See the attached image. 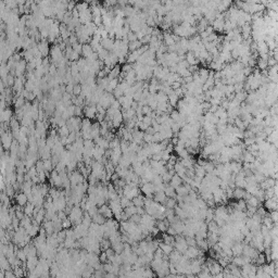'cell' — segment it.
<instances>
[{
	"instance_id": "obj_1",
	"label": "cell",
	"mask_w": 278,
	"mask_h": 278,
	"mask_svg": "<svg viewBox=\"0 0 278 278\" xmlns=\"http://www.w3.org/2000/svg\"><path fill=\"white\" fill-rule=\"evenodd\" d=\"M82 122L83 119L78 116H72L66 121V126L69 127L70 131H82Z\"/></svg>"
},
{
	"instance_id": "obj_2",
	"label": "cell",
	"mask_w": 278,
	"mask_h": 278,
	"mask_svg": "<svg viewBox=\"0 0 278 278\" xmlns=\"http://www.w3.org/2000/svg\"><path fill=\"white\" fill-rule=\"evenodd\" d=\"M49 55H50V60L52 61L53 64H57L64 57V53L58 45H53L52 48L50 49V54Z\"/></svg>"
},
{
	"instance_id": "obj_3",
	"label": "cell",
	"mask_w": 278,
	"mask_h": 278,
	"mask_svg": "<svg viewBox=\"0 0 278 278\" xmlns=\"http://www.w3.org/2000/svg\"><path fill=\"white\" fill-rule=\"evenodd\" d=\"M13 141L14 137L11 131H6V133L1 134V143H2V147L6 151H10V148H11Z\"/></svg>"
},
{
	"instance_id": "obj_4",
	"label": "cell",
	"mask_w": 278,
	"mask_h": 278,
	"mask_svg": "<svg viewBox=\"0 0 278 278\" xmlns=\"http://www.w3.org/2000/svg\"><path fill=\"white\" fill-rule=\"evenodd\" d=\"M97 113H98V110H97V106L95 104H89V106H85L84 107V116L86 119H96Z\"/></svg>"
},
{
	"instance_id": "obj_5",
	"label": "cell",
	"mask_w": 278,
	"mask_h": 278,
	"mask_svg": "<svg viewBox=\"0 0 278 278\" xmlns=\"http://www.w3.org/2000/svg\"><path fill=\"white\" fill-rule=\"evenodd\" d=\"M12 119H13V111L10 108H7L6 110L1 111V114H0L1 123H10Z\"/></svg>"
},
{
	"instance_id": "obj_6",
	"label": "cell",
	"mask_w": 278,
	"mask_h": 278,
	"mask_svg": "<svg viewBox=\"0 0 278 278\" xmlns=\"http://www.w3.org/2000/svg\"><path fill=\"white\" fill-rule=\"evenodd\" d=\"M38 49L44 58H48V55L50 54L51 48H49L48 40H42L40 42H38Z\"/></svg>"
},
{
	"instance_id": "obj_7",
	"label": "cell",
	"mask_w": 278,
	"mask_h": 278,
	"mask_svg": "<svg viewBox=\"0 0 278 278\" xmlns=\"http://www.w3.org/2000/svg\"><path fill=\"white\" fill-rule=\"evenodd\" d=\"M123 122H124V116H123V112L122 111H119L116 114L114 115L112 120V126L113 128H120L122 126Z\"/></svg>"
},
{
	"instance_id": "obj_8",
	"label": "cell",
	"mask_w": 278,
	"mask_h": 278,
	"mask_svg": "<svg viewBox=\"0 0 278 278\" xmlns=\"http://www.w3.org/2000/svg\"><path fill=\"white\" fill-rule=\"evenodd\" d=\"M141 191L145 193L147 197H152L153 192H155L154 190V185L151 184V183H145V184L141 186Z\"/></svg>"
},
{
	"instance_id": "obj_9",
	"label": "cell",
	"mask_w": 278,
	"mask_h": 278,
	"mask_svg": "<svg viewBox=\"0 0 278 278\" xmlns=\"http://www.w3.org/2000/svg\"><path fill=\"white\" fill-rule=\"evenodd\" d=\"M94 141H95V143H96V146L102 148V149H104V150L110 149V141H108L106 138H103L102 136H100V137H98L97 139H95Z\"/></svg>"
},
{
	"instance_id": "obj_10",
	"label": "cell",
	"mask_w": 278,
	"mask_h": 278,
	"mask_svg": "<svg viewBox=\"0 0 278 278\" xmlns=\"http://www.w3.org/2000/svg\"><path fill=\"white\" fill-rule=\"evenodd\" d=\"M26 102L27 101H26V99L24 98V97L20 96V95H15V96H14L13 103H14V108H15V110L16 109H22Z\"/></svg>"
},
{
	"instance_id": "obj_11",
	"label": "cell",
	"mask_w": 278,
	"mask_h": 278,
	"mask_svg": "<svg viewBox=\"0 0 278 278\" xmlns=\"http://www.w3.org/2000/svg\"><path fill=\"white\" fill-rule=\"evenodd\" d=\"M114 42H115V39H111V38H104L101 40V46L103 49H106V50L108 51H112L113 48H114Z\"/></svg>"
},
{
	"instance_id": "obj_12",
	"label": "cell",
	"mask_w": 278,
	"mask_h": 278,
	"mask_svg": "<svg viewBox=\"0 0 278 278\" xmlns=\"http://www.w3.org/2000/svg\"><path fill=\"white\" fill-rule=\"evenodd\" d=\"M71 35H72V33L69 30L67 26L65 25V24L61 23L60 24V36H61V38L63 39V42H64V40H67V39H70Z\"/></svg>"
},
{
	"instance_id": "obj_13",
	"label": "cell",
	"mask_w": 278,
	"mask_h": 278,
	"mask_svg": "<svg viewBox=\"0 0 278 278\" xmlns=\"http://www.w3.org/2000/svg\"><path fill=\"white\" fill-rule=\"evenodd\" d=\"M121 73H122V71H121V66L117 64V65H115L112 70H111L110 74L108 75V78L110 79V81H112V79H116V78L120 77Z\"/></svg>"
},
{
	"instance_id": "obj_14",
	"label": "cell",
	"mask_w": 278,
	"mask_h": 278,
	"mask_svg": "<svg viewBox=\"0 0 278 278\" xmlns=\"http://www.w3.org/2000/svg\"><path fill=\"white\" fill-rule=\"evenodd\" d=\"M16 203L20 207H24L28 203V197L24 192H20L16 195Z\"/></svg>"
},
{
	"instance_id": "obj_15",
	"label": "cell",
	"mask_w": 278,
	"mask_h": 278,
	"mask_svg": "<svg viewBox=\"0 0 278 278\" xmlns=\"http://www.w3.org/2000/svg\"><path fill=\"white\" fill-rule=\"evenodd\" d=\"M186 61L188 62L189 65H191V66H197L198 62H199V60L197 59L195 53L191 52V51H189V52L186 54Z\"/></svg>"
},
{
	"instance_id": "obj_16",
	"label": "cell",
	"mask_w": 278,
	"mask_h": 278,
	"mask_svg": "<svg viewBox=\"0 0 278 278\" xmlns=\"http://www.w3.org/2000/svg\"><path fill=\"white\" fill-rule=\"evenodd\" d=\"M167 97H168V102H170L171 106L172 107L177 106V103L179 101V96L176 94L175 90H173L172 92H170V94L167 95Z\"/></svg>"
},
{
	"instance_id": "obj_17",
	"label": "cell",
	"mask_w": 278,
	"mask_h": 278,
	"mask_svg": "<svg viewBox=\"0 0 278 278\" xmlns=\"http://www.w3.org/2000/svg\"><path fill=\"white\" fill-rule=\"evenodd\" d=\"M100 128H101V126H100V123H94L92 124V127H91V137H92V140H95V139H97L98 137H100Z\"/></svg>"
},
{
	"instance_id": "obj_18",
	"label": "cell",
	"mask_w": 278,
	"mask_h": 278,
	"mask_svg": "<svg viewBox=\"0 0 278 278\" xmlns=\"http://www.w3.org/2000/svg\"><path fill=\"white\" fill-rule=\"evenodd\" d=\"M99 213L102 214V215L104 216L106 218H109V220H111V217L113 216V212L112 210L110 209L109 207H107V205H102L100 209H99Z\"/></svg>"
},
{
	"instance_id": "obj_19",
	"label": "cell",
	"mask_w": 278,
	"mask_h": 278,
	"mask_svg": "<svg viewBox=\"0 0 278 278\" xmlns=\"http://www.w3.org/2000/svg\"><path fill=\"white\" fill-rule=\"evenodd\" d=\"M94 52H95L94 49L91 48V46H90L89 44L83 45V50H82V54H83V58L87 59V58H89Z\"/></svg>"
},
{
	"instance_id": "obj_20",
	"label": "cell",
	"mask_w": 278,
	"mask_h": 278,
	"mask_svg": "<svg viewBox=\"0 0 278 278\" xmlns=\"http://www.w3.org/2000/svg\"><path fill=\"white\" fill-rule=\"evenodd\" d=\"M109 83H110V79H109L108 77L98 78V79H97V85H98V87H99V88H101V89H103L104 91H106L107 88H108Z\"/></svg>"
},
{
	"instance_id": "obj_21",
	"label": "cell",
	"mask_w": 278,
	"mask_h": 278,
	"mask_svg": "<svg viewBox=\"0 0 278 278\" xmlns=\"http://www.w3.org/2000/svg\"><path fill=\"white\" fill-rule=\"evenodd\" d=\"M92 222L95 224H98V225H103V224H106V217L98 212V213L92 216Z\"/></svg>"
},
{
	"instance_id": "obj_22",
	"label": "cell",
	"mask_w": 278,
	"mask_h": 278,
	"mask_svg": "<svg viewBox=\"0 0 278 278\" xmlns=\"http://www.w3.org/2000/svg\"><path fill=\"white\" fill-rule=\"evenodd\" d=\"M163 38H164V44L166 45V47H170L172 46V45H175L176 42H175V39H174V36L171 34H168V33H165V34H163Z\"/></svg>"
},
{
	"instance_id": "obj_23",
	"label": "cell",
	"mask_w": 278,
	"mask_h": 278,
	"mask_svg": "<svg viewBox=\"0 0 278 278\" xmlns=\"http://www.w3.org/2000/svg\"><path fill=\"white\" fill-rule=\"evenodd\" d=\"M70 134H71V131H70L69 127H67L66 125L60 127V128H58V135L60 136V138H67Z\"/></svg>"
},
{
	"instance_id": "obj_24",
	"label": "cell",
	"mask_w": 278,
	"mask_h": 278,
	"mask_svg": "<svg viewBox=\"0 0 278 278\" xmlns=\"http://www.w3.org/2000/svg\"><path fill=\"white\" fill-rule=\"evenodd\" d=\"M166 195L164 191H161V192H156L155 195H154V201L159 203H165L166 202Z\"/></svg>"
},
{
	"instance_id": "obj_25",
	"label": "cell",
	"mask_w": 278,
	"mask_h": 278,
	"mask_svg": "<svg viewBox=\"0 0 278 278\" xmlns=\"http://www.w3.org/2000/svg\"><path fill=\"white\" fill-rule=\"evenodd\" d=\"M92 127V123L89 119H83V122H82V131H91Z\"/></svg>"
},
{
	"instance_id": "obj_26",
	"label": "cell",
	"mask_w": 278,
	"mask_h": 278,
	"mask_svg": "<svg viewBox=\"0 0 278 278\" xmlns=\"http://www.w3.org/2000/svg\"><path fill=\"white\" fill-rule=\"evenodd\" d=\"M119 85H120V81H119L117 78H116V79H112V81H110V83H109V86H108V88H107L106 91L107 92H110V94H113L114 89Z\"/></svg>"
},
{
	"instance_id": "obj_27",
	"label": "cell",
	"mask_w": 278,
	"mask_h": 278,
	"mask_svg": "<svg viewBox=\"0 0 278 278\" xmlns=\"http://www.w3.org/2000/svg\"><path fill=\"white\" fill-rule=\"evenodd\" d=\"M171 186L174 187L175 189H177L179 186H182V178H180V176H178V175H174V176L172 177V179H171Z\"/></svg>"
},
{
	"instance_id": "obj_28",
	"label": "cell",
	"mask_w": 278,
	"mask_h": 278,
	"mask_svg": "<svg viewBox=\"0 0 278 278\" xmlns=\"http://www.w3.org/2000/svg\"><path fill=\"white\" fill-rule=\"evenodd\" d=\"M33 123H35V122L33 121L32 116H30V114H28V115H24V117L21 120V126L30 127V125L33 124Z\"/></svg>"
},
{
	"instance_id": "obj_29",
	"label": "cell",
	"mask_w": 278,
	"mask_h": 278,
	"mask_svg": "<svg viewBox=\"0 0 278 278\" xmlns=\"http://www.w3.org/2000/svg\"><path fill=\"white\" fill-rule=\"evenodd\" d=\"M35 204L32 202H28L27 204L25 205V209H24V213L26 214L27 216H30V215H34V212H35Z\"/></svg>"
},
{
	"instance_id": "obj_30",
	"label": "cell",
	"mask_w": 278,
	"mask_h": 278,
	"mask_svg": "<svg viewBox=\"0 0 278 278\" xmlns=\"http://www.w3.org/2000/svg\"><path fill=\"white\" fill-rule=\"evenodd\" d=\"M145 200L146 199H143L141 195H138V197H136L133 199V204L135 205L136 207H143V205H145Z\"/></svg>"
},
{
	"instance_id": "obj_31",
	"label": "cell",
	"mask_w": 278,
	"mask_h": 278,
	"mask_svg": "<svg viewBox=\"0 0 278 278\" xmlns=\"http://www.w3.org/2000/svg\"><path fill=\"white\" fill-rule=\"evenodd\" d=\"M143 46V44H141L140 40H135V42H131L128 44V49L131 52H133V51H136L138 50V49L140 48V47Z\"/></svg>"
},
{
	"instance_id": "obj_32",
	"label": "cell",
	"mask_w": 278,
	"mask_h": 278,
	"mask_svg": "<svg viewBox=\"0 0 278 278\" xmlns=\"http://www.w3.org/2000/svg\"><path fill=\"white\" fill-rule=\"evenodd\" d=\"M22 57H23V59L26 61V62H30V61L33 60V59H35L34 54L32 53V51L28 49V50H24L23 52H22Z\"/></svg>"
},
{
	"instance_id": "obj_33",
	"label": "cell",
	"mask_w": 278,
	"mask_h": 278,
	"mask_svg": "<svg viewBox=\"0 0 278 278\" xmlns=\"http://www.w3.org/2000/svg\"><path fill=\"white\" fill-rule=\"evenodd\" d=\"M97 53H98V55H99V60L104 61L107 58H108V55H109V53H110V51L106 50V49H103L101 47V48H100L98 51H97Z\"/></svg>"
},
{
	"instance_id": "obj_34",
	"label": "cell",
	"mask_w": 278,
	"mask_h": 278,
	"mask_svg": "<svg viewBox=\"0 0 278 278\" xmlns=\"http://www.w3.org/2000/svg\"><path fill=\"white\" fill-rule=\"evenodd\" d=\"M36 88V81H30V79H27L25 83V89L27 90L28 92H33Z\"/></svg>"
},
{
	"instance_id": "obj_35",
	"label": "cell",
	"mask_w": 278,
	"mask_h": 278,
	"mask_svg": "<svg viewBox=\"0 0 278 278\" xmlns=\"http://www.w3.org/2000/svg\"><path fill=\"white\" fill-rule=\"evenodd\" d=\"M164 192H165L166 197L173 198L175 195V188H174V187L171 186V185H170V186H166L165 189H164Z\"/></svg>"
},
{
	"instance_id": "obj_36",
	"label": "cell",
	"mask_w": 278,
	"mask_h": 278,
	"mask_svg": "<svg viewBox=\"0 0 278 278\" xmlns=\"http://www.w3.org/2000/svg\"><path fill=\"white\" fill-rule=\"evenodd\" d=\"M113 96L115 97V99H116V100H119L121 97L124 96V91H123L122 88H121L120 86H117V87L114 89V91H113Z\"/></svg>"
},
{
	"instance_id": "obj_37",
	"label": "cell",
	"mask_w": 278,
	"mask_h": 278,
	"mask_svg": "<svg viewBox=\"0 0 278 278\" xmlns=\"http://www.w3.org/2000/svg\"><path fill=\"white\" fill-rule=\"evenodd\" d=\"M72 20H73V15H72V12L67 11L66 13H65L64 18H63L62 23H63V24H65V25H69V24L72 22Z\"/></svg>"
},
{
	"instance_id": "obj_38",
	"label": "cell",
	"mask_w": 278,
	"mask_h": 278,
	"mask_svg": "<svg viewBox=\"0 0 278 278\" xmlns=\"http://www.w3.org/2000/svg\"><path fill=\"white\" fill-rule=\"evenodd\" d=\"M44 166H45V172H51L54 165H53L52 161H51V159H50V160L44 161Z\"/></svg>"
},
{
	"instance_id": "obj_39",
	"label": "cell",
	"mask_w": 278,
	"mask_h": 278,
	"mask_svg": "<svg viewBox=\"0 0 278 278\" xmlns=\"http://www.w3.org/2000/svg\"><path fill=\"white\" fill-rule=\"evenodd\" d=\"M131 203H133V202H131V200H129V199H127L126 197H122V198H121V205H122V207H124V209H126V207H131Z\"/></svg>"
},
{
	"instance_id": "obj_40",
	"label": "cell",
	"mask_w": 278,
	"mask_h": 278,
	"mask_svg": "<svg viewBox=\"0 0 278 278\" xmlns=\"http://www.w3.org/2000/svg\"><path fill=\"white\" fill-rule=\"evenodd\" d=\"M234 197L237 198V199H241V198L244 197V191L242 190L241 188H238L234 191Z\"/></svg>"
},
{
	"instance_id": "obj_41",
	"label": "cell",
	"mask_w": 278,
	"mask_h": 278,
	"mask_svg": "<svg viewBox=\"0 0 278 278\" xmlns=\"http://www.w3.org/2000/svg\"><path fill=\"white\" fill-rule=\"evenodd\" d=\"M79 95H82V85L81 84H75L74 85L73 96H79Z\"/></svg>"
},
{
	"instance_id": "obj_42",
	"label": "cell",
	"mask_w": 278,
	"mask_h": 278,
	"mask_svg": "<svg viewBox=\"0 0 278 278\" xmlns=\"http://www.w3.org/2000/svg\"><path fill=\"white\" fill-rule=\"evenodd\" d=\"M72 48H73V50L75 51V52H77V53H79V54H81L82 50H83V45H82L81 42H76L75 45H73V46H72Z\"/></svg>"
},
{
	"instance_id": "obj_43",
	"label": "cell",
	"mask_w": 278,
	"mask_h": 278,
	"mask_svg": "<svg viewBox=\"0 0 278 278\" xmlns=\"http://www.w3.org/2000/svg\"><path fill=\"white\" fill-rule=\"evenodd\" d=\"M133 70V64H129V63H125L122 66V72L124 74H127L128 72H131Z\"/></svg>"
},
{
	"instance_id": "obj_44",
	"label": "cell",
	"mask_w": 278,
	"mask_h": 278,
	"mask_svg": "<svg viewBox=\"0 0 278 278\" xmlns=\"http://www.w3.org/2000/svg\"><path fill=\"white\" fill-rule=\"evenodd\" d=\"M54 145H55V139L53 137H51V136H48V137H47V146L52 149V148L54 147Z\"/></svg>"
},
{
	"instance_id": "obj_45",
	"label": "cell",
	"mask_w": 278,
	"mask_h": 278,
	"mask_svg": "<svg viewBox=\"0 0 278 278\" xmlns=\"http://www.w3.org/2000/svg\"><path fill=\"white\" fill-rule=\"evenodd\" d=\"M156 228H158L159 230H161V232H165V230L167 229V226H166V224H165V221H160L159 222Z\"/></svg>"
},
{
	"instance_id": "obj_46",
	"label": "cell",
	"mask_w": 278,
	"mask_h": 278,
	"mask_svg": "<svg viewBox=\"0 0 278 278\" xmlns=\"http://www.w3.org/2000/svg\"><path fill=\"white\" fill-rule=\"evenodd\" d=\"M165 205H166V207H167V209H171V210L174 209V207H175V200L173 199V198H170V199H167V200H166Z\"/></svg>"
},
{
	"instance_id": "obj_47",
	"label": "cell",
	"mask_w": 278,
	"mask_h": 278,
	"mask_svg": "<svg viewBox=\"0 0 278 278\" xmlns=\"http://www.w3.org/2000/svg\"><path fill=\"white\" fill-rule=\"evenodd\" d=\"M84 115V109L83 107H76L75 106V116L82 117Z\"/></svg>"
},
{
	"instance_id": "obj_48",
	"label": "cell",
	"mask_w": 278,
	"mask_h": 278,
	"mask_svg": "<svg viewBox=\"0 0 278 278\" xmlns=\"http://www.w3.org/2000/svg\"><path fill=\"white\" fill-rule=\"evenodd\" d=\"M161 249H162V251H164V252H165V253L172 252V246H171V244H161Z\"/></svg>"
},
{
	"instance_id": "obj_49",
	"label": "cell",
	"mask_w": 278,
	"mask_h": 278,
	"mask_svg": "<svg viewBox=\"0 0 278 278\" xmlns=\"http://www.w3.org/2000/svg\"><path fill=\"white\" fill-rule=\"evenodd\" d=\"M143 122L146 123L147 125H149V126H152V122H153V119H152L151 116H148V115H145L143 119Z\"/></svg>"
},
{
	"instance_id": "obj_50",
	"label": "cell",
	"mask_w": 278,
	"mask_h": 278,
	"mask_svg": "<svg viewBox=\"0 0 278 278\" xmlns=\"http://www.w3.org/2000/svg\"><path fill=\"white\" fill-rule=\"evenodd\" d=\"M267 65H268V62H267L265 59H262V58H261L260 60H259V66H260L261 70H264Z\"/></svg>"
},
{
	"instance_id": "obj_51",
	"label": "cell",
	"mask_w": 278,
	"mask_h": 278,
	"mask_svg": "<svg viewBox=\"0 0 278 278\" xmlns=\"http://www.w3.org/2000/svg\"><path fill=\"white\" fill-rule=\"evenodd\" d=\"M127 38H128V42H135V40H138L137 39V36H136V34L134 32H129L128 35H127Z\"/></svg>"
},
{
	"instance_id": "obj_52",
	"label": "cell",
	"mask_w": 278,
	"mask_h": 278,
	"mask_svg": "<svg viewBox=\"0 0 278 278\" xmlns=\"http://www.w3.org/2000/svg\"><path fill=\"white\" fill-rule=\"evenodd\" d=\"M66 112L69 113V115L70 116H75V106H70L69 108L66 109Z\"/></svg>"
},
{
	"instance_id": "obj_53",
	"label": "cell",
	"mask_w": 278,
	"mask_h": 278,
	"mask_svg": "<svg viewBox=\"0 0 278 278\" xmlns=\"http://www.w3.org/2000/svg\"><path fill=\"white\" fill-rule=\"evenodd\" d=\"M65 90H66L67 94L72 95L73 96V90H74V84H67L66 86H65Z\"/></svg>"
},
{
	"instance_id": "obj_54",
	"label": "cell",
	"mask_w": 278,
	"mask_h": 278,
	"mask_svg": "<svg viewBox=\"0 0 278 278\" xmlns=\"http://www.w3.org/2000/svg\"><path fill=\"white\" fill-rule=\"evenodd\" d=\"M35 100H36V96H35V94H34V92H30V94H28V96L26 97V101L33 102V101H35Z\"/></svg>"
},
{
	"instance_id": "obj_55",
	"label": "cell",
	"mask_w": 278,
	"mask_h": 278,
	"mask_svg": "<svg viewBox=\"0 0 278 278\" xmlns=\"http://www.w3.org/2000/svg\"><path fill=\"white\" fill-rule=\"evenodd\" d=\"M76 5H77V3H76V2H73V1H70V2H69V6H67V11L72 12V11H73V10L76 8Z\"/></svg>"
},
{
	"instance_id": "obj_56",
	"label": "cell",
	"mask_w": 278,
	"mask_h": 278,
	"mask_svg": "<svg viewBox=\"0 0 278 278\" xmlns=\"http://www.w3.org/2000/svg\"><path fill=\"white\" fill-rule=\"evenodd\" d=\"M71 225H72V222L70 221V220H64V221H62V227H64V228H69V227H71Z\"/></svg>"
},
{
	"instance_id": "obj_57",
	"label": "cell",
	"mask_w": 278,
	"mask_h": 278,
	"mask_svg": "<svg viewBox=\"0 0 278 278\" xmlns=\"http://www.w3.org/2000/svg\"><path fill=\"white\" fill-rule=\"evenodd\" d=\"M38 178L40 180V183H45V179H46V175H45V172H38Z\"/></svg>"
}]
</instances>
